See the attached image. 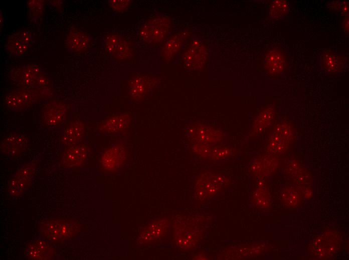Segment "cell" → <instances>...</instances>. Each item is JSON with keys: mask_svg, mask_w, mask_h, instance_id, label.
<instances>
[{"mask_svg": "<svg viewBox=\"0 0 349 260\" xmlns=\"http://www.w3.org/2000/svg\"><path fill=\"white\" fill-rule=\"evenodd\" d=\"M264 64L266 68L270 72L279 73L283 70L284 66L283 56L278 50H270L266 54Z\"/></svg>", "mask_w": 349, "mask_h": 260, "instance_id": "603a6c76", "label": "cell"}, {"mask_svg": "<svg viewBox=\"0 0 349 260\" xmlns=\"http://www.w3.org/2000/svg\"><path fill=\"white\" fill-rule=\"evenodd\" d=\"M34 36L29 30H20L9 35L6 46L9 52L16 58L25 56L31 50Z\"/></svg>", "mask_w": 349, "mask_h": 260, "instance_id": "52a82bcc", "label": "cell"}, {"mask_svg": "<svg viewBox=\"0 0 349 260\" xmlns=\"http://www.w3.org/2000/svg\"><path fill=\"white\" fill-rule=\"evenodd\" d=\"M89 152V146L84 144L71 146L64 153L62 162L69 167L78 166L86 158Z\"/></svg>", "mask_w": 349, "mask_h": 260, "instance_id": "ac0fdd59", "label": "cell"}, {"mask_svg": "<svg viewBox=\"0 0 349 260\" xmlns=\"http://www.w3.org/2000/svg\"><path fill=\"white\" fill-rule=\"evenodd\" d=\"M28 145V138L25 134L14 132L3 140L1 143V150L6 156L15 158L23 153Z\"/></svg>", "mask_w": 349, "mask_h": 260, "instance_id": "4fadbf2b", "label": "cell"}, {"mask_svg": "<svg viewBox=\"0 0 349 260\" xmlns=\"http://www.w3.org/2000/svg\"><path fill=\"white\" fill-rule=\"evenodd\" d=\"M85 126L80 121H75L70 124L65 128L62 138L64 144L72 146L78 144L84 135Z\"/></svg>", "mask_w": 349, "mask_h": 260, "instance_id": "ffe728a7", "label": "cell"}, {"mask_svg": "<svg viewBox=\"0 0 349 260\" xmlns=\"http://www.w3.org/2000/svg\"><path fill=\"white\" fill-rule=\"evenodd\" d=\"M173 238L180 248L189 249L195 246L202 238L204 227L195 218L179 217L172 226Z\"/></svg>", "mask_w": 349, "mask_h": 260, "instance_id": "6da1fadb", "label": "cell"}, {"mask_svg": "<svg viewBox=\"0 0 349 260\" xmlns=\"http://www.w3.org/2000/svg\"><path fill=\"white\" fill-rule=\"evenodd\" d=\"M192 146L195 152L204 157H208L209 151L212 148L211 144L201 142H194Z\"/></svg>", "mask_w": 349, "mask_h": 260, "instance_id": "1f68e13d", "label": "cell"}, {"mask_svg": "<svg viewBox=\"0 0 349 260\" xmlns=\"http://www.w3.org/2000/svg\"><path fill=\"white\" fill-rule=\"evenodd\" d=\"M207 52L204 45L199 40H193L183 54L184 66L190 70L201 68L206 62Z\"/></svg>", "mask_w": 349, "mask_h": 260, "instance_id": "7c38bea8", "label": "cell"}, {"mask_svg": "<svg viewBox=\"0 0 349 260\" xmlns=\"http://www.w3.org/2000/svg\"><path fill=\"white\" fill-rule=\"evenodd\" d=\"M281 197L284 204L289 208H295L299 201L297 192L292 187L285 188L281 194Z\"/></svg>", "mask_w": 349, "mask_h": 260, "instance_id": "4316f807", "label": "cell"}, {"mask_svg": "<svg viewBox=\"0 0 349 260\" xmlns=\"http://www.w3.org/2000/svg\"><path fill=\"white\" fill-rule=\"evenodd\" d=\"M126 156V152L124 146L120 144H115L104 152L101 163L104 170L114 171L121 166Z\"/></svg>", "mask_w": 349, "mask_h": 260, "instance_id": "5bb4252c", "label": "cell"}, {"mask_svg": "<svg viewBox=\"0 0 349 260\" xmlns=\"http://www.w3.org/2000/svg\"><path fill=\"white\" fill-rule=\"evenodd\" d=\"M168 226L166 219L155 221L142 232L138 238L139 242L148 243L159 239L167 232Z\"/></svg>", "mask_w": 349, "mask_h": 260, "instance_id": "d6986e66", "label": "cell"}, {"mask_svg": "<svg viewBox=\"0 0 349 260\" xmlns=\"http://www.w3.org/2000/svg\"><path fill=\"white\" fill-rule=\"evenodd\" d=\"M11 78L19 88H46L49 84L47 74L37 64H29L13 69Z\"/></svg>", "mask_w": 349, "mask_h": 260, "instance_id": "7a4b0ae2", "label": "cell"}, {"mask_svg": "<svg viewBox=\"0 0 349 260\" xmlns=\"http://www.w3.org/2000/svg\"><path fill=\"white\" fill-rule=\"evenodd\" d=\"M47 92V88L36 89L19 88L6 96L5 103L9 109L13 111H21L35 104Z\"/></svg>", "mask_w": 349, "mask_h": 260, "instance_id": "3957f363", "label": "cell"}, {"mask_svg": "<svg viewBox=\"0 0 349 260\" xmlns=\"http://www.w3.org/2000/svg\"><path fill=\"white\" fill-rule=\"evenodd\" d=\"M192 142H201L207 144L219 142L223 138V134L213 128L205 126L191 128L188 132Z\"/></svg>", "mask_w": 349, "mask_h": 260, "instance_id": "9a60e30c", "label": "cell"}, {"mask_svg": "<svg viewBox=\"0 0 349 260\" xmlns=\"http://www.w3.org/2000/svg\"><path fill=\"white\" fill-rule=\"evenodd\" d=\"M103 47L107 53L117 60H125L131 57V46L124 38L117 34H110L104 38Z\"/></svg>", "mask_w": 349, "mask_h": 260, "instance_id": "ba28073f", "label": "cell"}, {"mask_svg": "<svg viewBox=\"0 0 349 260\" xmlns=\"http://www.w3.org/2000/svg\"><path fill=\"white\" fill-rule=\"evenodd\" d=\"M273 119V110L268 108L262 111L253 122L252 134H259L269 126Z\"/></svg>", "mask_w": 349, "mask_h": 260, "instance_id": "d4e9b609", "label": "cell"}, {"mask_svg": "<svg viewBox=\"0 0 349 260\" xmlns=\"http://www.w3.org/2000/svg\"><path fill=\"white\" fill-rule=\"evenodd\" d=\"M56 254V250L49 242L36 240L30 243L25 250L26 257L31 260H50Z\"/></svg>", "mask_w": 349, "mask_h": 260, "instance_id": "2e32d148", "label": "cell"}, {"mask_svg": "<svg viewBox=\"0 0 349 260\" xmlns=\"http://www.w3.org/2000/svg\"><path fill=\"white\" fill-rule=\"evenodd\" d=\"M338 62L333 54H326L323 58L324 66L329 70H334L337 67Z\"/></svg>", "mask_w": 349, "mask_h": 260, "instance_id": "d6a6232c", "label": "cell"}, {"mask_svg": "<svg viewBox=\"0 0 349 260\" xmlns=\"http://www.w3.org/2000/svg\"><path fill=\"white\" fill-rule=\"evenodd\" d=\"M107 3L114 10L122 12L130 6L131 1L129 0H108Z\"/></svg>", "mask_w": 349, "mask_h": 260, "instance_id": "4dcf8cb0", "label": "cell"}, {"mask_svg": "<svg viewBox=\"0 0 349 260\" xmlns=\"http://www.w3.org/2000/svg\"><path fill=\"white\" fill-rule=\"evenodd\" d=\"M292 134L289 124H278L269 139L267 151L271 153H281L285 151L292 138Z\"/></svg>", "mask_w": 349, "mask_h": 260, "instance_id": "30bf717a", "label": "cell"}, {"mask_svg": "<svg viewBox=\"0 0 349 260\" xmlns=\"http://www.w3.org/2000/svg\"><path fill=\"white\" fill-rule=\"evenodd\" d=\"M340 6L341 8V10L343 14H346L348 11V2H342Z\"/></svg>", "mask_w": 349, "mask_h": 260, "instance_id": "836d02e7", "label": "cell"}, {"mask_svg": "<svg viewBox=\"0 0 349 260\" xmlns=\"http://www.w3.org/2000/svg\"><path fill=\"white\" fill-rule=\"evenodd\" d=\"M231 151L229 148L225 146H215L211 148L208 158L214 161L224 160L230 156Z\"/></svg>", "mask_w": 349, "mask_h": 260, "instance_id": "83f0119b", "label": "cell"}, {"mask_svg": "<svg viewBox=\"0 0 349 260\" xmlns=\"http://www.w3.org/2000/svg\"><path fill=\"white\" fill-rule=\"evenodd\" d=\"M28 6L31 17L36 18L43 12L44 1L42 0H32L28 2Z\"/></svg>", "mask_w": 349, "mask_h": 260, "instance_id": "f1b7e54d", "label": "cell"}, {"mask_svg": "<svg viewBox=\"0 0 349 260\" xmlns=\"http://www.w3.org/2000/svg\"><path fill=\"white\" fill-rule=\"evenodd\" d=\"M130 118L128 115L121 114L112 116L106 120L100 126V130L108 133H116L125 130L129 126Z\"/></svg>", "mask_w": 349, "mask_h": 260, "instance_id": "7402d4cb", "label": "cell"}, {"mask_svg": "<svg viewBox=\"0 0 349 260\" xmlns=\"http://www.w3.org/2000/svg\"><path fill=\"white\" fill-rule=\"evenodd\" d=\"M252 200L254 204L260 208H266L270 204V198L269 192L263 180L259 181V184L252 194Z\"/></svg>", "mask_w": 349, "mask_h": 260, "instance_id": "484cf974", "label": "cell"}, {"mask_svg": "<svg viewBox=\"0 0 349 260\" xmlns=\"http://www.w3.org/2000/svg\"><path fill=\"white\" fill-rule=\"evenodd\" d=\"M67 109L61 102L53 101L47 104L42 110L41 120L48 128H55L63 124L66 118Z\"/></svg>", "mask_w": 349, "mask_h": 260, "instance_id": "8fae6325", "label": "cell"}, {"mask_svg": "<svg viewBox=\"0 0 349 260\" xmlns=\"http://www.w3.org/2000/svg\"><path fill=\"white\" fill-rule=\"evenodd\" d=\"M90 38L86 32L76 28H72L65 38V44L68 51L79 52L86 50L89 46Z\"/></svg>", "mask_w": 349, "mask_h": 260, "instance_id": "e0dca14e", "label": "cell"}, {"mask_svg": "<svg viewBox=\"0 0 349 260\" xmlns=\"http://www.w3.org/2000/svg\"><path fill=\"white\" fill-rule=\"evenodd\" d=\"M225 184L224 178L210 172H205L197 178L195 195L200 200H209L220 192Z\"/></svg>", "mask_w": 349, "mask_h": 260, "instance_id": "8992f818", "label": "cell"}, {"mask_svg": "<svg viewBox=\"0 0 349 260\" xmlns=\"http://www.w3.org/2000/svg\"><path fill=\"white\" fill-rule=\"evenodd\" d=\"M187 35L186 32H181L171 36L161 49V58L166 60H169L173 58L184 44Z\"/></svg>", "mask_w": 349, "mask_h": 260, "instance_id": "44dd1931", "label": "cell"}, {"mask_svg": "<svg viewBox=\"0 0 349 260\" xmlns=\"http://www.w3.org/2000/svg\"><path fill=\"white\" fill-rule=\"evenodd\" d=\"M288 10L287 2L286 1L277 0L272 5L270 13L275 18H279L285 14Z\"/></svg>", "mask_w": 349, "mask_h": 260, "instance_id": "f546056e", "label": "cell"}, {"mask_svg": "<svg viewBox=\"0 0 349 260\" xmlns=\"http://www.w3.org/2000/svg\"><path fill=\"white\" fill-rule=\"evenodd\" d=\"M170 20L163 15L157 16L146 22L139 30V38L148 44H158L165 38L170 28Z\"/></svg>", "mask_w": 349, "mask_h": 260, "instance_id": "277c9868", "label": "cell"}, {"mask_svg": "<svg viewBox=\"0 0 349 260\" xmlns=\"http://www.w3.org/2000/svg\"><path fill=\"white\" fill-rule=\"evenodd\" d=\"M77 229L76 223L71 220H49L40 226L42 235L51 242L68 239L75 234Z\"/></svg>", "mask_w": 349, "mask_h": 260, "instance_id": "5b68a950", "label": "cell"}, {"mask_svg": "<svg viewBox=\"0 0 349 260\" xmlns=\"http://www.w3.org/2000/svg\"><path fill=\"white\" fill-rule=\"evenodd\" d=\"M36 169V165L31 163L22 166L11 178L8 190L11 195L18 196L29 186Z\"/></svg>", "mask_w": 349, "mask_h": 260, "instance_id": "9c48e42d", "label": "cell"}, {"mask_svg": "<svg viewBox=\"0 0 349 260\" xmlns=\"http://www.w3.org/2000/svg\"><path fill=\"white\" fill-rule=\"evenodd\" d=\"M129 93L131 96L138 98L143 96L149 88V82L146 78L138 76L133 78L129 83Z\"/></svg>", "mask_w": 349, "mask_h": 260, "instance_id": "cb8c5ba5", "label": "cell"}]
</instances>
